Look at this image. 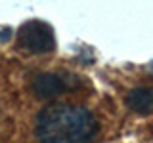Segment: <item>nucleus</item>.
<instances>
[{"label": "nucleus", "instance_id": "obj_2", "mask_svg": "<svg viewBox=\"0 0 153 143\" xmlns=\"http://www.w3.org/2000/svg\"><path fill=\"white\" fill-rule=\"evenodd\" d=\"M17 42L23 50L31 54H46L56 48V36L54 29L46 21L40 19H31L25 21L17 31Z\"/></svg>", "mask_w": 153, "mask_h": 143}, {"label": "nucleus", "instance_id": "obj_3", "mask_svg": "<svg viewBox=\"0 0 153 143\" xmlns=\"http://www.w3.org/2000/svg\"><path fill=\"white\" fill-rule=\"evenodd\" d=\"M33 94L36 95L38 99H52V97H57L63 92L73 88L69 78H65L63 74H56V73H42V74H36L33 78Z\"/></svg>", "mask_w": 153, "mask_h": 143}, {"label": "nucleus", "instance_id": "obj_4", "mask_svg": "<svg viewBox=\"0 0 153 143\" xmlns=\"http://www.w3.org/2000/svg\"><path fill=\"white\" fill-rule=\"evenodd\" d=\"M126 105L136 114H151L153 113V88H134L126 94Z\"/></svg>", "mask_w": 153, "mask_h": 143}, {"label": "nucleus", "instance_id": "obj_1", "mask_svg": "<svg viewBox=\"0 0 153 143\" xmlns=\"http://www.w3.org/2000/svg\"><path fill=\"white\" fill-rule=\"evenodd\" d=\"M98 120L88 109L56 103L36 116V137L40 143H92Z\"/></svg>", "mask_w": 153, "mask_h": 143}]
</instances>
